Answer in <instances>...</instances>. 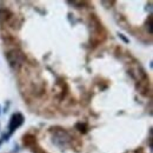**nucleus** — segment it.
Instances as JSON below:
<instances>
[{
  "instance_id": "f257e3e1",
  "label": "nucleus",
  "mask_w": 153,
  "mask_h": 153,
  "mask_svg": "<svg viewBox=\"0 0 153 153\" xmlns=\"http://www.w3.org/2000/svg\"><path fill=\"white\" fill-rule=\"evenodd\" d=\"M51 132V140L57 146L58 149H66L71 144V135L67 131L60 128V127H53L50 130Z\"/></svg>"
},
{
  "instance_id": "f03ea898",
  "label": "nucleus",
  "mask_w": 153,
  "mask_h": 153,
  "mask_svg": "<svg viewBox=\"0 0 153 153\" xmlns=\"http://www.w3.org/2000/svg\"><path fill=\"white\" fill-rule=\"evenodd\" d=\"M6 59L8 61V65L13 70H19L25 64L26 57L20 50H11L6 53Z\"/></svg>"
},
{
  "instance_id": "20e7f679",
  "label": "nucleus",
  "mask_w": 153,
  "mask_h": 153,
  "mask_svg": "<svg viewBox=\"0 0 153 153\" xmlns=\"http://www.w3.org/2000/svg\"><path fill=\"white\" fill-rule=\"evenodd\" d=\"M10 16H11V14H10L8 11H6V10H0V22L6 21Z\"/></svg>"
},
{
  "instance_id": "39448f33",
  "label": "nucleus",
  "mask_w": 153,
  "mask_h": 153,
  "mask_svg": "<svg viewBox=\"0 0 153 153\" xmlns=\"http://www.w3.org/2000/svg\"><path fill=\"white\" fill-rule=\"evenodd\" d=\"M76 130L80 131L81 133H86L87 132V125L86 124H81V123H78L76 125Z\"/></svg>"
},
{
  "instance_id": "7ed1b4c3",
  "label": "nucleus",
  "mask_w": 153,
  "mask_h": 153,
  "mask_svg": "<svg viewBox=\"0 0 153 153\" xmlns=\"http://www.w3.org/2000/svg\"><path fill=\"white\" fill-rule=\"evenodd\" d=\"M24 124V117L21 113H14L10 119V124H8V128H10V134L13 133L17 128H19L20 126Z\"/></svg>"
},
{
  "instance_id": "423d86ee",
  "label": "nucleus",
  "mask_w": 153,
  "mask_h": 153,
  "mask_svg": "<svg viewBox=\"0 0 153 153\" xmlns=\"http://www.w3.org/2000/svg\"><path fill=\"white\" fill-rule=\"evenodd\" d=\"M0 144H1V141H0Z\"/></svg>"
}]
</instances>
